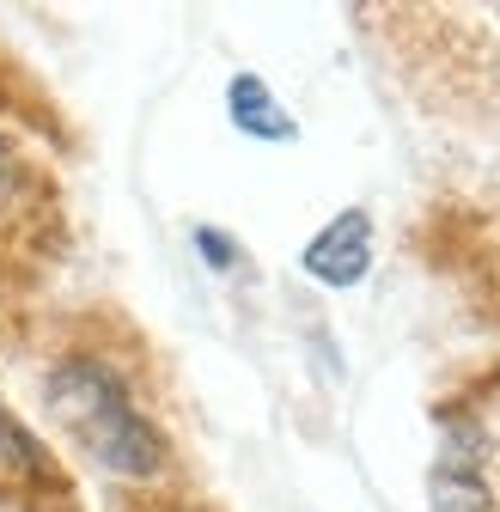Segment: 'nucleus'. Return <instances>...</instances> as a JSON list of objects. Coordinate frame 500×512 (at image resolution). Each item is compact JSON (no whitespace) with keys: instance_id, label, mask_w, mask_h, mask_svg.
Wrapping results in <instances>:
<instances>
[{"instance_id":"nucleus-1","label":"nucleus","mask_w":500,"mask_h":512,"mask_svg":"<svg viewBox=\"0 0 500 512\" xmlns=\"http://www.w3.org/2000/svg\"><path fill=\"white\" fill-rule=\"evenodd\" d=\"M43 409L104 476L153 482L171 464V445H165L159 421L135 403L129 378L104 354H61L43 372Z\"/></svg>"},{"instance_id":"nucleus-2","label":"nucleus","mask_w":500,"mask_h":512,"mask_svg":"<svg viewBox=\"0 0 500 512\" xmlns=\"http://www.w3.org/2000/svg\"><path fill=\"white\" fill-rule=\"evenodd\" d=\"M0 500H13V506H49V500L68 506L74 500V488H68V476H61L55 452L7 403H0Z\"/></svg>"},{"instance_id":"nucleus-3","label":"nucleus","mask_w":500,"mask_h":512,"mask_svg":"<svg viewBox=\"0 0 500 512\" xmlns=\"http://www.w3.org/2000/svg\"><path fill=\"white\" fill-rule=\"evenodd\" d=\"M37 232H49V183L19 153V141L0 135V250H25Z\"/></svg>"},{"instance_id":"nucleus-4","label":"nucleus","mask_w":500,"mask_h":512,"mask_svg":"<svg viewBox=\"0 0 500 512\" xmlns=\"http://www.w3.org/2000/svg\"><path fill=\"white\" fill-rule=\"evenodd\" d=\"M366 269H372V214L366 208H342L305 244V275L324 287H360Z\"/></svg>"},{"instance_id":"nucleus-5","label":"nucleus","mask_w":500,"mask_h":512,"mask_svg":"<svg viewBox=\"0 0 500 512\" xmlns=\"http://www.w3.org/2000/svg\"><path fill=\"white\" fill-rule=\"evenodd\" d=\"M427 494L440 512H494V494H488V476H482L470 433H452V445L440 452V464L427 476Z\"/></svg>"},{"instance_id":"nucleus-6","label":"nucleus","mask_w":500,"mask_h":512,"mask_svg":"<svg viewBox=\"0 0 500 512\" xmlns=\"http://www.w3.org/2000/svg\"><path fill=\"white\" fill-rule=\"evenodd\" d=\"M226 110H232V122L244 128V135H257V141H293V135H299L293 116L275 104V92H269L257 74H232V86H226Z\"/></svg>"},{"instance_id":"nucleus-7","label":"nucleus","mask_w":500,"mask_h":512,"mask_svg":"<svg viewBox=\"0 0 500 512\" xmlns=\"http://www.w3.org/2000/svg\"><path fill=\"white\" fill-rule=\"evenodd\" d=\"M196 244H202V256H208V263H220V269H226V263H238V250H232V244H226L214 226H196Z\"/></svg>"}]
</instances>
